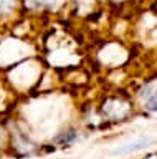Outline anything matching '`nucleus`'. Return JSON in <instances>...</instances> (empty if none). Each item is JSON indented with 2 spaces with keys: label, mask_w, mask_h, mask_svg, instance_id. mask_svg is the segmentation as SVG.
Masks as SVG:
<instances>
[{
  "label": "nucleus",
  "mask_w": 157,
  "mask_h": 159,
  "mask_svg": "<svg viewBox=\"0 0 157 159\" xmlns=\"http://www.w3.org/2000/svg\"><path fill=\"white\" fill-rule=\"evenodd\" d=\"M137 96L142 98V108L147 113H157V83L147 81L139 89Z\"/></svg>",
  "instance_id": "39448f33"
},
{
  "label": "nucleus",
  "mask_w": 157,
  "mask_h": 159,
  "mask_svg": "<svg viewBox=\"0 0 157 159\" xmlns=\"http://www.w3.org/2000/svg\"><path fill=\"white\" fill-rule=\"evenodd\" d=\"M152 143L150 138H139L136 139V141H131L127 144H122V146H117L112 154H116V156H127V154H134L137 151H141V149H146L149 144Z\"/></svg>",
  "instance_id": "0eeeda50"
},
{
  "label": "nucleus",
  "mask_w": 157,
  "mask_h": 159,
  "mask_svg": "<svg viewBox=\"0 0 157 159\" xmlns=\"http://www.w3.org/2000/svg\"><path fill=\"white\" fill-rule=\"evenodd\" d=\"M109 2H116L117 3V2H122V0H109Z\"/></svg>",
  "instance_id": "9d476101"
},
{
  "label": "nucleus",
  "mask_w": 157,
  "mask_h": 159,
  "mask_svg": "<svg viewBox=\"0 0 157 159\" xmlns=\"http://www.w3.org/2000/svg\"><path fill=\"white\" fill-rule=\"evenodd\" d=\"M7 128H8L7 154H10V156L17 157V159H25V157H32V156L40 152L38 144L33 141L30 133L27 129H23L18 121L7 123Z\"/></svg>",
  "instance_id": "f257e3e1"
},
{
  "label": "nucleus",
  "mask_w": 157,
  "mask_h": 159,
  "mask_svg": "<svg viewBox=\"0 0 157 159\" xmlns=\"http://www.w3.org/2000/svg\"><path fill=\"white\" fill-rule=\"evenodd\" d=\"M132 103L121 96H106L99 104V114L107 123L126 121L132 113Z\"/></svg>",
  "instance_id": "f03ea898"
},
{
  "label": "nucleus",
  "mask_w": 157,
  "mask_h": 159,
  "mask_svg": "<svg viewBox=\"0 0 157 159\" xmlns=\"http://www.w3.org/2000/svg\"><path fill=\"white\" fill-rule=\"evenodd\" d=\"M70 0H20L22 13L32 17H53L60 15Z\"/></svg>",
  "instance_id": "7ed1b4c3"
},
{
  "label": "nucleus",
  "mask_w": 157,
  "mask_h": 159,
  "mask_svg": "<svg viewBox=\"0 0 157 159\" xmlns=\"http://www.w3.org/2000/svg\"><path fill=\"white\" fill-rule=\"evenodd\" d=\"M144 159H157V152H150V154H147V156Z\"/></svg>",
  "instance_id": "1a4fd4ad"
},
{
  "label": "nucleus",
  "mask_w": 157,
  "mask_h": 159,
  "mask_svg": "<svg viewBox=\"0 0 157 159\" xmlns=\"http://www.w3.org/2000/svg\"><path fill=\"white\" fill-rule=\"evenodd\" d=\"M18 13H22L20 0H0V22L15 20Z\"/></svg>",
  "instance_id": "423d86ee"
},
{
  "label": "nucleus",
  "mask_w": 157,
  "mask_h": 159,
  "mask_svg": "<svg viewBox=\"0 0 157 159\" xmlns=\"http://www.w3.org/2000/svg\"><path fill=\"white\" fill-rule=\"evenodd\" d=\"M80 139H81L80 129L75 128V126H68L51 138V144L55 148H71L73 144H76Z\"/></svg>",
  "instance_id": "20e7f679"
},
{
  "label": "nucleus",
  "mask_w": 157,
  "mask_h": 159,
  "mask_svg": "<svg viewBox=\"0 0 157 159\" xmlns=\"http://www.w3.org/2000/svg\"><path fill=\"white\" fill-rule=\"evenodd\" d=\"M8 149V128L5 121H0V154H7Z\"/></svg>",
  "instance_id": "6e6552de"
}]
</instances>
